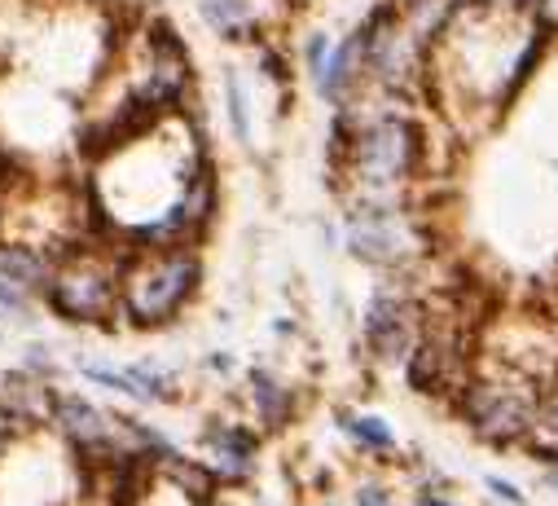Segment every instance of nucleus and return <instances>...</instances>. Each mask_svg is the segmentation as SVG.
Masks as SVG:
<instances>
[{
    "mask_svg": "<svg viewBox=\"0 0 558 506\" xmlns=\"http://www.w3.org/2000/svg\"><path fill=\"white\" fill-rule=\"evenodd\" d=\"M198 287V256L190 246L177 251H146L132 256L119 274V309L132 326H163L172 322Z\"/></svg>",
    "mask_w": 558,
    "mask_h": 506,
    "instance_id": "1",
    "label": "nucleus"
},
{
    "mask_svg": "<svg viewBox=\"0 0 558 506\" xmlns=\"http://www.w3.org/2000/svg\"><path fill=\"white\" fill-rule=\"evenodd\" d=\"M49 304L66 322L106 326V317L119 309V265L97 256V251H71V261L53 269Z\"/></svg>",
    "mask_w": 558,
    "mask_h": 506,
    "instance_id": "2",
    "label": "nucleus"
},
{
    "mask_svg": "<svg viewBox=\"0 0 558 506\" xmlns=\"http://www.w3.org/2000/svg\"><path fill=\"white\" fill-rule=\"evenodd\" d=\"M466 419L480 436L506 445V441H519L527 436L532 419H536V401L523 384H493V378H484V384H475L466 393Z\"/></svg>",
    "mask_w": 558,
    "mask_h": 506,
    "instance_id": "3",
    "label": "nucleus"
},
{
    "mask_svg": "<svg viewBox=\"0 0 558 506\" xmlns=\"http://www.w3.org/2000/svg\"><path fill=\"white\" fill-rule=\"evenodd\" d=\"M352 155L374 185H387V181H400L413 172L417 155H423V133H417V123H409V119H378L369 133L356 137Z\"/></svg>",
    "mask_w": 558,
    "mask_h": 506,
    "instance_id": "4",
    "label": "nucleus"
},
{
    "mask_svg": "<svg viewBox=\"0 0 558 506\" xmlns=\"http://www.w3.org/2000/svg\"><path fill=\"white\" fill-rule=\"evenodd\" d=\"M53 401H58V393L49 384H40V378H32L27 370H5L0 374V414H10L27 432L49 427Z\"/></svg>",
    "mask_w": 558,
    "mask_h": 506,
    "instance_id": "5",
    "label": "nucleus"
},
{
    "mask_svg": "<svg viewBox=\"0 0 558 506\" xmlns=\"http://www.w3.org/2000/svg\"><path fill=\"white\" fill-rule=\"evenodd\" d=\"M365 335H369V348L387 361H400L413 344V322H409V309L391 296H374L369 313H365Z\"/></svg>",
    "mask_w": 558,
    "mask_h": 506,
    "instance_id": "6",
    "label": "nucleus"
},
{
    "mask_svg": "<svg viewBox=\"0 0 558 506\" xmlns=\"http://www.w3.org/2000/svg\"><path fill=\"white\" fill-rule=\"evenodd\" d=\"M53 256L49 251H40V246H19V242H10V246H0V278L5 282H14L19 291H49V282H53Z\"/></svg>",
    "mask_w": 558,
    "mask_h": 506,
    "instance_id": "7",
    "label": "nucleus"
},
{
    "mask_svg": "<svg viewBox=\"0 0 558 506\" xmlns=\"http://www.w3.org/2000/svg\"><path fill=\"white\" fill-rule=\"evenodd\" d=\"M352 246L361 251L365 261H391V256H400L404 238H400V229L391 225V216H383V212H361V216L352 220Z\"/></svg>",
    "mask_w": 558,
    "mask_h": 506,
    "instance_id": "8",
    "label": "nucleus"
},
{
    "mask_svg": "<svg viewBox=\"0 0 558 506\" xmlns=\"http://www.w3.org/2000/svg\"><path fill=\"white\" fill-rule=\"evenodd\" d=\"M453 361V348L440 339H427L409 352V384L413 393H440L445 388V370Z\"/></svg>",
    "mask_w": 558,
    "mask_h": 506,
    "instance_id": "9",
    "label": "nucleus"
},
{
    "mask_svg": "<svg viewBox=\"0 0 558 506\" xmlns=\"http://www.w3.org/2000/svg\"><path fill=\"white\" fill-rule=\"evenodd\" d=\"M251 388H255V406H259V414H264V427H282V423L291 419L295 397H291L282 384H277L272 374L255 370V374H251Z\"/></svg>",
    "mask_w": 558,
    "mask_h": 506,
    "instance_id": "10",
    "label": "nucleus"
},
{
    "mask_svg": "<svg viewBox=\"0 0 558 506\" xmlns=\"http://www.w3.org/2000/svg\"><path fill=\"white\" fill-rule=\"evenodd\" d=\"M203 14H207V23H211L216 32H225V36H238V32H246V27H251V10H246V0H207Z\"/></svg>",
    "mask_w": 558,
    "mask_h": 506,
    "instance_id": "11",
    "label": "nucleus"
},
{
    "mask_svg": "<svg viewBox=\"0 0 558 506\" xmlns=\"http://www.w3.org/2000/svg\"><path fill=\"white\" fill-rule=\"evenodd\" d=\"M527 436H532V449L541 454V458H549V462H558V397L532 419V427H527Z\"/></svg>",
    "mask_w": 558,
    "mask_h": 506,
    "instance_id": "12",
    "label": "nucleus"
},
{
    "mask_svg": "<svg viewBox=\"0 0 558 506\" xmlns=\"http://www.w3.org/2000/svg\"><path fill=\"white\" fill-rule=\"evenodd\" d=\"M356 53H361V36H352V40H343V45L335 49V58H330V67H326V80H322V88H326L330 97L348 88L352 67H356Z\"/></svg>",
    "mask_w": 558,
    "mask_h": 506,
    "instance_id": "13",
    "label": "nucleus"
},
{
    "mask_svg": "<svg viewBox=\"0 0 558 506\" xmlns=\"http://www.w3.org/2000/svg\"><path fill=\"white\" fill-rule=\"evenodd\" d=\"M225 93H229V115H233V133H238V142H246L251 137V129H246V101H242V84L229 75L225 80Z\"/></svg>",
    "mask_w": 558,
    "mask_h": 506,
    "instance_id": "14",
    "label": "nucleus"
},
{
    "mask_svg": "<svg viewBox=\"0 0 558 506\" xmlns=\"http://www.w3.org/2000/svg\"><path fill=\"white\" fill-rule=\"evenodd\" d=\"M352 436H361V441L374 445V449H391V432H387L378 419H352Z\"/></svg>",
    "mask_w": 558,
    "mask_h": 506,
    "instance_id": "15",
    "label": "nucleus"
},
{
    "mask_svg": "<svg viewBox=\"0 0 558 506\" xmlns=\"http://www.w3.org/2000/svg\"><path fill=\"white\" fill-rule=\"evenodd\" d=\"M27 374H32V378H40V384H45V378L53 374V361H49V348H27Z\"/></svg>",
    "mask_w": 558,
    "mask_h": 506,
    "instance_id": "16",
    "label": "nucleus"
},
{
    "mask_svg": "<svg viewBox=\"0 0 558 506\" xmlns=\"http://www.w3.org/2000/svg\"><path fill=\"white\" fill-rule=\"evenodd\" d=\"M27 300H32L27 291H19L14 282L0 278V309H14V313H19V309H27Z\"/></svg>",
    "mask_w": 558,
    "mask_h": 506,
    "instance_id": "17",
    "label": "nucleus"
},
{
    "mask_svg": "<svg viewBox=\"0 0 558 506\" xmlns=\"http://www.w3.org/2000/svg\"><path fill=\"white\" fill-rule=\"evenodd\" d=\"M264 67L272 71V80H287V62L277 58V53H264Z\"/></svg>",
    "mask_w": 558,
    "mask_h": 506,
    "instance_id": "18",
    "label": "nucleus"
},
{
    "mask_svg": "<svg viewBox=\"0 0 558 506\" xmlns=\"http://www.w3.org/2000/svg\"><path fill=\"white\" fill-rule=\"evenodd\" d=\"M488 484H493V493H501V497H506V502H523V497H519V489H514V484H506V480H488Z\"/></svg>",
    "mask_w": 558,
    "mask_h": 506,
    "instance_id": "19",
    "label": "nucleus"
},
{
    "mask_svg": "<svg viewBox=\"0 0 558 506\" xmlns=\"http://www.w3.org/2000/svg\"><path fill=\"white\" fill-rule=\"evenodd\" d=\"M361 506H387V493H378V489H365V493H361Z\"/></svg>",
    "mask_w": 558,
    "mask_h": 506,
    "instance_id": "20",
    "label": "nucleus"
},
{
    "mask_svg": "<svg viewBox=\"0 0 558 506\" xmlns=\"http://www.w3.org/2000/svg\"><path fill=\"white\" fill-rule=\"evenodd\" d=\"M541 14H545L549 23H558V0H541Z\"/></svg>",
    "mask_w": 558,
    "mask_h": 506,
    "instance_id": "21",
    "label": "nucleus"
},
{
    "mask_svg": "<svg viewBox=\"0 0 558 506\" xmlns=\"http://www.w3.org/2000/svg\"><path fill=\"white\" fill-rule=\"evenodd\" d=\"M427 506H449V502H436V497H427Z\"/></svg>",
    "mask_w": 558,
    "mask_h": 506,
    "instance_id": "22",
    "label": "nucleus"
}]
</instances>
